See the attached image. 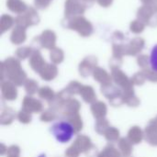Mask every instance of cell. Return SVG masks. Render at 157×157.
<instances>
[{"label":"cell","mask_w":157,"mask_h":157,"mask_svg":"<svg viewBox=\"0 0 157 157\" xmlns=\"http://www.w3.org/2000/svg\"><path fill=\"white\" fill-rule=\"evenodd\" d=\"M62 24L66 29L77 31L82 37H89L94 31L93 25L82 16H78L73 18L64 17Z\"/></svg>","instance_id":"obj_1"},{"label":"cell","mask_w":157,"mask_h":157,"mask_svg":"<svg viewBox=\"0 0 157 157\" xmlns=\"http://www.w3.org/2000/svg\"><path fill=\"white\" fill-rule=\"evenodd\" d=\"M15 20L17 26H21L27 29L28 27L38 24L40 21V17L33 7H29L24 13L19 14Z\"/></svg>","instance_id":"obj_2"},{"label":"cell","mask_w":157,"mask_h":157,"mask_svg":"<svg viewBox=\"0 0 157 157\" xmlns=\"http://www.w3.org/2000/svg\"><path fill=\"white\" fill-rule=\"evenodd\" d=\"M57 141L61 143L68 142L73 136V127L67 122H60L55 124L52 129Z\"/></svg>","instance_id":"obj_3"},{"label":"cell","mask_w":157,"mask_h":157,"mask_svg":"<svg viewBox=\"0 0 157 157\" xmlns=\"http://www.w3.org/2000/svg\"><path fill=\"white\" fill-rule=\"evenodd\" d=\"M137 17L145 25L150 27L157 26V15L150 6H143L137 11Z\"/></svg>","instance_id":"obj_4"},{"label":"cell","mask_w":157,"mask_h":157,"mask_svg":"<svg viewBox=\"0 0 157 157\" xmlns=\"http://www.w3.org/2000/svg\"><path fill=\"white\" fill-rule=\"evenodd\" d=\"M86 6L77 0H66L64 16L65 18H73L78 16H82L86 11Z\"/></svg>","instance_id":"obj_5"},{"label":"cell","mask_w":157,"mask_h":157,"mask_svg":"<svg viewBox=\"0 0 157 157\" xmlns=\"http://www.w3.org/2000/svg\"><path fill=\"white\" fill-rule=\"evenodd\" d=\"M37 40V43L41 46L44 47L46 49H53L55 46V42H56V35L52 30L50 29H46L44 30L40 36L36 37L35 38Z\"/></svg>","instance_id":"obj_6"},{"label":"cell","mask_w":157,"mask_h":157,"mask_svg":"<svg viewBox=\"0 0 157 157\" xmlns=\"http://www.w3.org/2000/svg\"><path fill=\"white\" fill-rule=\"evenodd\" d=\"M144 47V40L137 37L132 39L127 45H125V54L135 55L139 53Z\"/></svg>","instance_id":"obj_7"},{"label":"cell","mask_w":157,"mask_h":157,"mask_svg":"<svg viewBox=\"0 0 157 157\" xmlns=\"http://www.w3.org/2000/svg\"><path fill=\"white\" fill-rule=\"evenodd\" d=\"M26 38H27L26 28H23L21 26L15 27V29H13L11 36H10V40L14 44H20V43L24 42Z\"/></svg>","instance_id":"obj_8"},{"label":"cell","mask_w":157,"mask_h":157,"mask_svg":"<svg viewBox=\"0 0 157 157\" xmlns=\"http://www.w3.org/2000/svg\"><path fill=\"white\" fill-rule=\"evenodd\" d=\"M6 6L9 10L17 14H22L29 8L22 0H6Z\"/></svg>","instance_id":"obj_9"},{"label":"cell","mask_w":157,"mask_h":157,"mask_svg":"<svg viewBox=\"0 0 157 157\" xmlns=\"http://www.w3.org/2000/svg\"><path fill=\"white\" fill-rule=\"evenodd\" d=\"M16 22V20L9 15H3L1 17L0 19V29H1V32L4 33L5 31L8 30L10 28L13 27L14 23Z\"/></svg>","instance_id":"obj_10"},{"label":"cell","mask_w":157,"mask_h":157,"mask_svg":"<svg viewBox=\"0 0 157 157\" xmlns=\"http://www.w3.org/2000/svg\"><path fill=\"white\" fill-rule=\"evenodd\" d=\"M144 28H145V24L139 19L133 20L130 25V30L134 34H139L143 32Z\"/></svg>","instance_id":"obj_11"},{"label":"cell","mask_w":157,"mask_h":157,"mask_svg":"<svg viewBox=\"0 0 157 157\" xmlns=\"http://www.w3.org/2000/svg\"><path fill=\"white\" fill-rule=\"evenodd\" d=\"M63 58V52L61 49L59 48H53L52 49L51 52V59L54 62V63H60Z\"/></svg>","instance_id":"obj_12"},{"label":"cell","mask_w":157,"mask_h":157,"mask_svg":"<svg viewBox=\"0 0 157 157\" xmlns=\"http://www.w3.org/2000/svg\"><path fill=\"white\" fill-rule=\"evenodd\" d=\"M30 63H31L32 67H34V68H39L43 63V60H42V58H41V56H40V52L38 51H36L32 54Z\"/></svg>","instance_id":"obj_13"},{"label":"cell","mask_w":157,"mask_h":157,"mask_svg":"<svg viewBox=\"0 0 157 157\" xmlns=\"http://www.w3.org/2000/svg\"><path fill=\"white\" fill-rule=\"evenodd\" d=\"M125 40V36L121 31H115L112 34V40L114 44H121Z\"/></svg>","instance_id":"obj_14"},{"label":"cell","mask_w":157,"mask_h":157,"mask_svg":"<svg viewBox=\"0 0 157 157\" xmlns=\"http://www.w3.org/2000/svg\"><path fill=\"white\" fill-rule=\"evenodd\" d=\"M151 65L152 68L157 72V45H155L153 50H152V53H151Z\"/></svg>","instance_id":"obj_15"},{"label":"cell","mask_w":157,"mask_h":157,"mask_svg":"<svg viewBox=\"0 0 157 157\" xmlns=\"http://www.w3.org/2000/svg\"><path fill=\"white\" fill-rule=\"evenodd\" d=\"M30 53H31V49L29 47H22V48L17 49V55L21 57L22 59H24Z\"/></svg>","instance_id":"obj_16"},{"label":"cell","mask_w":157,"mask_h":157,"mask_svg":"<svg viewBox=\"0 0 157 157\" xmlns=\"http://www.w3.org/2000/svg\"><path fill=\"white\" fill-rule=\"evenodd\" d=\"M52 1V0H35V5L38 8L44 9L47 6H49Z\"/></svg>","instance_id":"obj_17"},{"label":"cell","mask_w":157,"mask_h":157,"mask_svg":"<svg viewBox=\"0 0 157 157\" xmlns=\"http://www.w3.org/2000/svg\"><path fill=\"white\" fill-rule=\"evenodd\" d=\"M101 6H103V7H108V6H109L111 4H112V2H113V0H96Z\"/></svg>","instance_id":"obj_18"},{"label":"cell","mask_w":157,"mask_h":157,"mask_svg":"<svg viewBox=\"0 0 157 157\" xmlns=\"http://www.w3.org/2000/svg\"><path fill=\"white\" fill-rule=\"evenodd\" d=\"M77 1L81 2V3H82L83 5H85L86 6H91V5L94 3L95 0H77Z\"/></svg>","instance_id":"obj_19"},{"label":"cell","mask_w":157,"mask_h":157,"mask_svg":"<svg viewBox=\"0 0 157 157\" xmlns=\"http://www.w3.org/2000/svg\"><path fill=\"white\" fill-rule=\"evenodd\" d=\"M152 8H153V10L157 13V0H153V2H152V4H151V6H150Z\"/></svg>","instance_id":"obj_20"},{"label":"cell","mask_w":157,"mask_h":157,"mask_svg":"<svg viewBox=\"0 0 157 157\" xmlns=\"http://www.w3.org/2000/svg\"><path fill=\"white\" fill-rule=\"evenodd\" d=\"M141 2H142L144 6H151L153 0H141Z\"/></svg>","instance_id":"obj_21"}]
</instances>
